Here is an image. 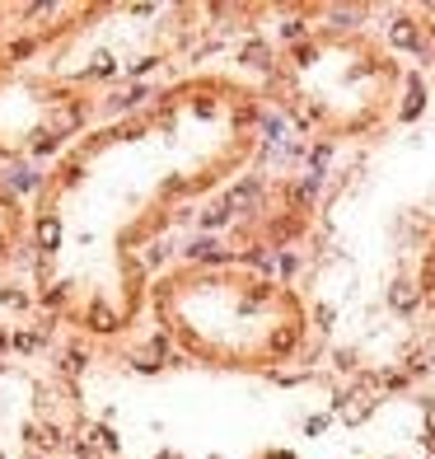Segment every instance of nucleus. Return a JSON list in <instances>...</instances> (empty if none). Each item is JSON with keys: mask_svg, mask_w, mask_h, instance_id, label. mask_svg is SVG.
Returning a JSON list of instances; mask_svg holds the SVG:
<instances>
[{"mask_svg": "<svg viewBox=\"0 0 435 459\" xmlns=\"http://www.w3.org/2000/svg\"><path fill=\"white\" fill-rule=\"evenodd\" d=\"M417 286H421V309H426L431 323H435V235H431V244H426V254H421Z\"/></svg>", "mask_w": 435, "mask_h": 459, "instance_id": "obj_4", "label": "nucleus"}, {"mask_svg": "<svg viewBox=\"0 0 435 459\" xmlns=\"http://www.w3.org/2000/svg\"><path fill=\"white\" fill-rule=\"evenodd\" d=\"M29 239V216H24V206L19 197L10 192V183L0 178V263L5 258H15V249Z\"/></svg>", "mask_w": 435, "mask_h": 459, "instance_id": "obj_3", "label": "nucleus"}, {"mask_svg": "<svg viewBox=\"0 0 435 459\" xmlns=\"http://www.w3.org/2000/svg\"><path fill=\"white\" fill-rule=\"evenodd\" d=\"M267 94L323 141L370 136L398 112L403 61L365 29H314L272 61Z\"/></svg>", "mask_w": 435, "mask_h": 459, "instance_id": "obj_2", "label": "nucleus"}, {"mask_svg": "<svg viewBox=\"0 0 435 459\" xmlns=\"http://www.w3.org/2000/svg\"><path fill=\"white\" fill-rule=\"evenodd\" d=\"M150 314L183 356L216 370H277L309 337L300 291L249 263H178L155 277Z\"/></svg>", "mask_w": 435, "mask_h": 459, "instance_id": "obj_1", "label": "nucleus"}]
</instances>
